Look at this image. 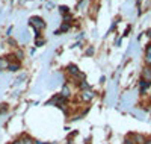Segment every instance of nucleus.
<instances>
[{
	"label": "nucleus",
	"mask_w": 151,
	"mask_h": 144,
	"mask_svg": "<svg viewBox=\"0 0 151 144\" xmlns=\"http://www.w3.org/2000/svg\"><path fill=\"white\" fill-rule=\"evenodd\" d=\"M29 23H30V26L35 29V33H36V38H40V35H41V31H44L45 29V26H47V23L44 21V18H41V17H32L30 20H29Z\"/></svg>",
	"instance_id": "f257e3e1"
},
{
	"label": "nucleus",
	"mask_w": 151,
	"mask_h": 144,
	"mask_svg": "<svg viewBox=\"0 0 151 144\" xmlns=\"http://www.w3.org/2000/svg\"><path fill=\"white\" fill-rule=\"evenodd\" d=\"M94 96H95V93L89 88V89H83V91H80V100L82 102H91L92 99H94Z\"/></svg>",
	"instance_id": "f03ea898"
},
{
	"label": "nucleus",
	"mask_w": 151,
	"mask_h": 144,
	"mask_svg": "<svg viewBox=\"0 0 151 144\" xmlns=\"http://www.w3.org/2000/svg\"><path fill=\"white\" fill-rule=\"evenodd\" d=\"M132 140H133V144H145L147 143V138L141 134H132Z\"/></svg>",
	"instance_id": "7ed1b4c3"
},
{
	"label": "nucleus",
	"mask_w": 151,
	"mask_h": 144,
	"mask_svg": "<svg viewBox=\"0 0 151 144\" xmlns=\"http://www.w3.org/2000/svg\"><path fill=\"white\" fill-rule=\"evenodd\" d=\"M67 71H68V74L73 76V79L80 73V71H79V67H77V65H74V64H70V65H68V67H67Z\"/></svg>",
	"instance_id": "20e7f679"
},
{
	"label": "nucleus",
	"mask_w": 151,
	"mask_h": 144,
	"mask_svg": "<svg viewBox=\"0 0 151 144\" xmlns=\"http://www.w3.org/2000/svg\"><path fill=\"white\" fill-rule=\"evenodd\" d=\"M151 87V82H148V81H144V79H141L139 81V88H141V94H145V91Z\"/></svg>",
	"instance_id": "39448f33"
},
{
	"label": "nucleus",
	"mask_w": 151,
	"mask_h": 144,
	"mask_svg": "<svg viewBox=\"0 0 151 144\" xmlns=\"http://www.w3.org/2000/svg\"><path fill=\"white\" fill-rule=\"evenodd\" d=\"M60 96L64 97V99H70L71 96V91H70V87L65 84V85H62V91H60Z\"/></svg>",
	"instance_id": "423d86ee"
},
{
	"label": "nucleus",
	"mask_w": 151,
	"mask_h": 144,
	"mask_svg": "<svg viewBox=\"0 0 151 144\" xmlns=\"http://www.w3.org/2000/svg\"><path fill=\"white\" fill-rule=\"evenodd\" d=\"M141 79L151 82V70H150V67H145V68L142 70V77H141Z\"/></svg>",
	"instance_id": "0eeeda50"
},
{
	"label": "nucleus",
	"mask_w": 151,
	"mask_h": 144,
	"mask_svg": "<svg viewBox=\"0 0 151 144\" xmlns=\"http://www.w3.org/2000/svg\"><path fill=\"white\" fill-rule=\"evenodd\" d=\"M20 141H21V144H36V141L32 140L29 135H23V137L20 138Z\"/></svg>",
	"instance_id": "6e6552de"
},
{
	"label": "nucleus",
	"mask_w": 151,
	"mask_h": 144,
	"mask_svg": "<svg viewBox=\"0 0 151 144\" xmlns=\"http://www.w3.org/2000/svg\"><path fill=\"white\" fill-rule=\"evenodd\" d=\"M145 62L148 65L151 64V44H148L147 49H145Z\"/></svg>",
	"instance_id": "1a4fd4ad"
},
{
	"label": "nucleus",
	"mask_w": 151,
	"mask_h": 144,
	"mask_svg": "<svg viewBox=\"0 0 151 144\" xmlns=\"http://www.w3.org/2000/svg\"><path fill=\"white\" fill-rule=\"evenodd\" d=\"M77 87H79V89H80V91H83V89H89V88H91V87H89V84L86 82V79H85V81L77 82Z\"/></svg>",
	"instance_id": "9d476101"
},
{
	"label": "nucleus",
	"mask_w": 151,
	"mask_h": 144,
	"mask_svg": "<svg viewBox=\"0 0 151 144\" xmlns=\"http://www.w3.org/2000/svg\"><path fill=\"white\" fill-rule=\"evenodd\" d=\"M8 67H9L8 58H2V59H0V70H8Z\"/></svg>",
	"instance_id": "9b49d317"
},
{
	"label": "nucleus",
	"mask_w": 151,
	"mask_h": 144,
	"mask_svg": "<svg viewBox=\"0 0 151 144\" xmlns=\"http://www.w3.org/2000/svg\"><path fill=\"white\" fill-rule=\"evenodd\" d=\"M8 70H9V71H17V70H20V64H18V62H15V64H9Z\"/></svg>",
	"instance_id": "f8f14e48"
},
{
	"label": "nucleus",
	"mask_w": 151,
	"mask_h": 144,
	"mask_svg": "<svg viewBox=\"0 0 151 144\" xmlns=\"http://www.w3.org/2000/svg\"><path fill=\"white\" fill-rule=\"evenodd\" d=\"M59 12H60L62 15H67L68 12H70V8L68 6H59Z\"/></svg>",
	"instance_id": "ddd939ff"
},
{
	"label": "nucleus",
	"mask_w": 151,
	"mask_h": 144,
	"mask_svg": "<svg viewBox=\"0 0 151 144\" xmlns=\"http://www.w3.org/2000/svg\"><path fill=\"white\" fill-rule=\"evenodd\" d=\"M6 111H8V105H6V103L0 105V115H2V114H5Z\"/></svg>",
	"instance_id": "4468645a"
},
{
	"label": "nucleus",
	"mask_w": 151,
	"mask_h": 144,
	"mask_svg": "<svg viewBox=\"0 0 151 144\" xmlns=\"http://www.w3.org/2000/svg\"><path fill=\"white\" fill-rule=\"evenodd\" d=\"M14 55L17 56V59H23V56H24L21 50H15V52H14Z\"/></svg>",
	"instance_id": "2eb2a0df"
},
{
	"label": "nucleus",
	"mask_w": 151,
	"mask_h": 144,
	"mask_svg": "<svg viewBox=\"0 0 151 144\" xmlns=\"http://www.w3.org/2000/svg\"><path fill=\"white\" fill-rule=\"evenodd\" d=\"M44 43H45L44 40H38V38H36V46H42Z\"/></svg>",
	"instance_id": "dca6fc26"
},
{
	"label": "nucleus",
	"mask_w": 151,
	"mask_h": 144,
	"mask_svg": "<svg viewBox=\"0 0 151 144\" xmlns=\"http://www.w3.org/2000/svg\"><path fill=\"white\" fill-rule=\"evenodd\" d=\"M92 53H94V49L89 47V49H88V52H86V55H92Z\"/></svg>",
	"instance_id": "f3484780"
},
{
	"label": "nucleus",
	"mask_w": 151,
	"mask_h": 144,
	"mask_svg": "<svg viewBox=\"0 0 151 144\" xmlns=\"http://www.w3.org/2000/svg\"><path fill=\"white\" fill-rule=\"evenodd\" d=\"M9 144H21V141H20V140H15V141H12V143H9Z\"/></svg>",
	"instance_id": "a211bd4d"
},
{
	"label": "nucleus",
	"mask_w": 151,
	"mask_h": 144,
	"mask_svg": "<svg viewBox=\"0 0 151 144\" xmlns=\"http://www.w3.org/2000/svg\"><path fill=\"white\" fill-rule=\"evenodd\" d=\"M36 144H47V143H42V141H36Z\"/></svg>",
	"instance_id": "6ab92c4d"
},
{
	"label": "nucleus",
	"mask_w": 151,
	"mask_h": 144,
	"mask_svg": "<svg viewBox=\"0 0 151 144\" xmlns=\"http://www.w3.org/2000/svg\"><path fill=\"white\" fill-rule=\"evenodd\" d=\"M145 144H151V140H147V143Z\"/></svg>",
	"instance_id": "aec40b11"
}]
</instances>
